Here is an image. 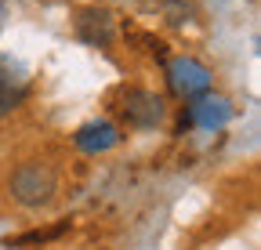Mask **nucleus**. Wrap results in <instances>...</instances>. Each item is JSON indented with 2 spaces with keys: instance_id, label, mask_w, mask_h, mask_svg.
<instances>
[{
  "instance_id": "423d86ee",
  "label": "nucleus",
  "mask_w": 261,
  "mask_h": 250,
  "mask_svg": "<svg viewBox=\"0 0 261 250\" xmlns=\"http://www.w3.org/2000/svg\"><path fill=\"white\" fill-rule=\"evenodd\" d=\"M116 142H120V131L113 127L109 120H91V123H84V127L76 131V145L84 152H106Z\"/></svg>"
},
{
  "instance_id": "20e7f679",
  "label": "nucleus",
  "mask_w": 261,
  "mask_h": 250,
  "mask_svg": "<svg viewBox=\"0 0 261 250\" xmlns=\"http://www.w3.org/2000/svg\"><path fill=\"white\" fill-rule=\"evenodd\" d=\"M76 37H80L84 44H91V47H106V44H113V37H116V22H113L109 11H98V8L80 11V18H76Z\"/></svg>"
},
{
  "instance_id": "0eeeda50",
  "label": "nucleus",
  "mask_w": 261,
  "mask_h": 250,
  "mask_svg": "<svg viewBox=\"0 0 261 250\" xmlns=\"http://www.w3.org/2000/svg\"><path fill=\"white\" fill-rule=\"evenodd\" d=\"M228 102L225 98H200L192 109H189V116H192V123H200V127H218V123H225L228 120Z\"/></svg>"
},
{
  "instance_id": "7ed1b4c3",
  "label": "nucleus",
  "mask_w": 261,
  "mask_h": 250,
  "mask_svg": "<svg viewBox=\"0 0 261 250\" xmlns=\"http://www.w3.org/2000/svg\"><path fill=\"white\" fill-rule=\"evenodd\" d=\"M167 73H171V87L178 95H185V98H196V95H203L211 87V73L192 58H174Z\"/></svg>"
},
{
  "instance_id": "f257e3e1",
  "label": "nucleus",
  "mask_w": 261,
  "mask_h": 250,
  "mask_svg": "<svg viewBox=\"0 0 261 250\" xmlns=\"http://www.w3.org/2000/svg\"><path fill=\"white\" fill-rule=\"evenodd\" d=\"M11 196L22 207H44L55 196V171L47 163H22L11 174Z\"/></svg>"
},
{
  "instance_id": "f03ea898",
  "label": "nucleus",
  "mask_w": 261,
  "mask_h": 250,
  "mask_svg": "<svg viewBox=\"0 0 261 250\" xmlns=\"http://www.w3.org/2000/svg\"><path fill=\"white\" fill-rule=\"evenodd\" d=\"M123 116L130 127H156L163 120V98L152 95V91H142V87H130L123 95Z\"/></svg>"
},
{
  "instance_id": "6e6552de",
  "label": "nucleus",
  "mask_w": 261,
  "mask_h": 250,
  "mask_svg": "<svg viewBox=\"0 0 261 250\" xmlns=\"http://www.w3.org/2000/svg\"><path fill=\"white\" fill-rule=\"evenodd\" d=\"M167 22H174V25H181V22H189V15H192V8L189 4H167Z\"/></svg>"
},
{
  "instance_id": "39448f33",
  "label": "nucleus",
  "mask_w": 261,
  "mask_h": 250,
  "mask_svg": "<svg viewBox=\"0 0 261 250\" xmlns=\"http://www.w3.org/2000/svg\"><path fill=\"white\" fill-rule=\"evenodd\" d=\"M25 98V73L18 62L0 54V116H8L11 109H18Z\"/></svg>"
}]
</instances>
